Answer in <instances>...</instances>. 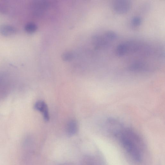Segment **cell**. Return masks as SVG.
<instances>
[{
    "instance_id": "cell-3",
    "label": "cell",
    "mask_w": 165,
    "mask_h": 165,
    "mask_svg": "<svg viewBox=\"0 0 165 165\" xmlns=\"http://www.w3.org/2000/svg\"><path fill=\"white\" fill-rule=\"evenodd\" d=\"M35 109L42 113L44 120L47 121L49 119L48 107L46 103L42 101H39L36 103Z\"/></svg>"
},
{
    "instance_id": "cell-9",
    "label": "cell",
    "mask_w": 165,
    "mask_h": 165,
    "mask_svg": "<svg viewBox=\"0 0 165 165\" xmlns=\"http://www.w3.org/2000/svg\"><path fill=\"white\" fill-rule=\"evenodd\" d=\"M58 27H59V26H58ZM59 33H60V32H59Z\"/></svg>"
},
{
    "instance_id": "cell-1",
    "label": "cell",
    "mask_w": 165,
    "mask_h": 165,
    "mask_svg": "<svg viewBox=\"0 0 165 165\" xmlns=\"http://www.w3.org/2000/svg\"><path fill=\"white\" fill-rule=\"evenodd\" d=\"M115 137L132 162L135 165H148V153L146 144L136 131L123 127Z\"/></svg>"
},
{
    "instance_id": "cell-4",
    "label": "cell",
    "mask_w": 165,
    "mask_h": 165,
    "mask_svg": "<svg viewBox=\"0 0 165 165\" xmlns=\"http://www.w3.org/2000/svg\"><path fill=\"white\" fill-rule=\"evenodd\" d=\"M78 130V124L74 120H71L67 124L66 132L69 136H73L77 133Z\"/></svg>"
},
{
    "instance_id": "cell-7",
    "label": "cell",
    "mask_w": 165,
    "mask_h": 165,
    "mask_svg": "<svg viewBox=\"0 0 165 165\" xmlns=\"http://www.w3.org/2000/svg\"><path fill=\"white\" fill-rule=\"evenodd\" d=\"M142 22V19L141 17L135 16L131 19L130 21V24L132 28H137L141 25Z\"/></svg>"
},
{
    "instance_id": "cell-5",
    "label": "cell",
    "mask_w": 165,
    "mask_h": 165,
    "mask_svg": "<svg viewBox=\"0 0 165 165\" xmlns=\"http://www.w3.org/2000/svg\"><path fill=\"white\" fill-rule=\"evenodd\" d=\"M16 32V29L14 27L8 25L0 26V33L4 36L13 35Z\"/></svg>"
},
{
    "instance_id": "cell-2",
    "label": "cell",
    "mask_w": 165,
    "mask_h": 165,
    "mask_svg": "<svg viewBox=\"0 0 165 165\" xmlns=\"http://www.w3.org/2000/svg\"><path fill=\"white\" fill-rule=\"evenodd\" d=\"M112 5V10L116 13L119 15H124L129 12L132 4L130 1L123 0L113 1Z\"/></svg>"
},
{
    "instance_id": "cell-6",
    "label": "cell",
    "mask_w": 165,
    "mask_h": 165,
    "mask_svg": "<svg viewBox=\"0 0 165 165\" xmlns=\"http://www.w3.org/2000/svg\"><path fill=\"white\" fill-rule=\"evenodd\" d=\"M38 28V25L36 23L32 22H29L26 24L25 27V29L26 32L29 34L35 32Z\"/></svg>"
},
{
    "instance_id": "cell-8",
    "label": "cell",
    "mask_w": 165,
    "mask_h": 165,
    "mask_svg": "<svg viewBox=\"0 0 165 165\" xmlns=\"http://www.w3.org/2000/svg\"><path fill=\"white\" fill-rule=\"evenodd\" d=\"M60 165H75L74 163L72 162H66L62 163Z\"/></svg>"
}]
</instances>
